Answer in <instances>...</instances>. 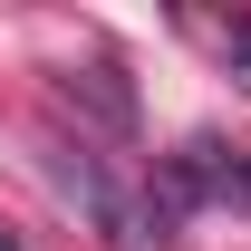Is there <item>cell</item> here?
I'll return each instance as SVG.
<instances>
[{
  "label": "cell",
  "mask_w": 251,
  "mask_h": 251,
  "mask_svg": "<svg viewBox=\"0 0 251 251\" xmlns=\"http://www.w3.org/2000/svg\"><path fill=\"white\" fill-rule=\"evenodd\" d=\"M0 251H20V242H0Z\"/></svg>",
  "instance_id": "7a4b0ae2"
},
{
  "label": "cell",
  "mask_w": 251,
  "mask_h": 251,
  "mask_svg": "<svg viewBox=\"0 0 251 251\" xmlns=\"http://www.w3.org/2000/svg\"><path fill=\"white\" fill-rule=\"evenodd\" d=\"M68 106H87L106 135H135V87L116 68H68Z\"/></svg>",
  "instance_id": "6da1fadb"
}]
</instances>
